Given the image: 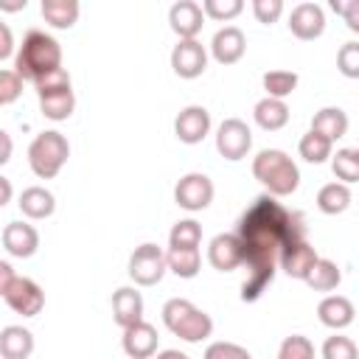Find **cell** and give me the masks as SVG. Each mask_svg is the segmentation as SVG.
<instances>
[{"label": "cell", "mask_w": 359, "mask_h": 359, "mask_svg": "<svg viewBox=\"0 0 359 359\" xmlns=\"http://www.w3.org/2000/svg\"><path fill=\"white\" fill-rule=\"evenodd\" d=\"M289 31L297 36V39H317V36H323V31H325V11H323V6H317V3H297L292 11H289Z\"/></svg>", "instance_id": "cell-13"}, {"label": "cell", "mask_w": 359, "mask_h": 359, "mask_svg": "<svg viewBox=\"0 0 359 359\" xmlns=\"http://www.w3.org/2000/svg\"><path fill=\"white\" fill-rule=\"evenodd\" d=\"M0 294H3L6 306H8L11 311L22 314V317H36V314L42 311V306H45V292H42V286H39L36 280L25 278V275H17L11 283H6V286L0 289Z\"/></svg>", "instance_id": "cell-7"}, {"label": "cell", "mask_w": 359, "mask_h": 359, "mask_svg": "<svg viewBox=\"0 0 359 359\" xmlns=\"http://www.w3.org/2000/svg\"><path fill=\"white\" fill-rule=\"evenodd\" d=\"M210 132V112L199 104H191L185 109H180V115L174 118V135L180 143H188V146H196L208 137Z\"/></svg>", "instance_id": "cell-12"}, {"label": "cell", "mask_w": 359, "mask_h": 359, "mask_svg": "<svg viewBox=\"0 0 359 359\" xmlns=\"http://www.w3.org/2000/svg\"><path fill=\"white\" fill-rule=\"evenodd\" d=\"M70 157V143L62 132H39L28 146V165L39 180H53Z\"/></svg>", "instance_id": "cell-5"}, {"label": "cell", "mask_w": 359, "mask_h": 359, "mask_svg": "<svg viewBox=\"0 0 359 359\" xmlns=\"http://www.w3.org/2000/svg\"><path fill=\"white\" fill-rule=\"evenodd\" d=\"M20 210H22V216H28V219H34V222H39V219H48L53 210H56V199H53V194L48 191V188H42V185H31V188H25L22 194H20Z\"/></svg>", "instance_id": "cell-21"}, {"label": "cell", "mask_w": 359, "mask_h": 359, "mask_svg": "<svg viewBox=\"0 0 359 359\" xmlns=\"http://www.w3.org/2000/svg\"><path fill=\"white\" fill-rule=\"evenodd\" d=\"M81 6L76 0H42V17L53 28H73Z\"/></svg>", "instance_id": "cell-28"}, {"label": "cell", "mask_w": 359, "mask_h": 359, "mask_svg": "<svg viewBox=\"0 0 359 359\" xmlns=\"http://www.w3.org/2000/svg\"><path fill=\"white\" fill-rule=\"evenodd\" d=\"M252 177L272 196H292L300 185V168L283 149H261L252 157Z\"/></svg>", "instance_id": "cell-3"}, {"label": "cell", "mask_w": 359, "mask_h": 359, "mask_svg": "<svg viewBox=\"0 0 359 359\" xmlns=\"http://www.w3.org/2000/svg\"><path fill=\"white\" fill-rule=\"evenodd\" d=\"M168 255V269L177 278H196L202 269V252L199 247H180V250H165Z\"/></svg>", "instance_id": "cell-26"}, {"label": "cell", "mask_w": 359, "mask_h": 359, "mask_svg": "<svg viewBox=\"0 0 359 359\" xmlns=\"http://www.w3.org/2000/svg\"><path fill=\"white\" fill-rule=\"evenodd\" d=\"M331 171L345 185L359 182V149H337V154H331Z\"/></svg>", "instance_id": "cell-31"}, {"label": "cell", "mask_w": 359, "mask_h": 359, "mask_svg": "<svg viewBox=\"0 0 359 359\" xmlns=\"http://www.w3.org/2000/svg\"><path fill=\"white\" fill-rule=\"evenodd\" d=\"M174 202L182 210H205L213 202V180L202 171H191L185 177H180V182L174 185Z\"/></svg>", "instance_id": "cell-9"}, {"label": "cell", "mask_w": 359, "mask_h": 359, "mask_svg": "<svg viewBox=\"0 0 359 359\" xmlns=\"http://www.w3.org/2000/svg\"><path fill=\"white\" fill-rule=\"evenodd\" d=\"M247 53V36L238 25H224L210 39V56L219 65H236Z\"/></svg>", "instance_id": "cell-16"}, {"label": "cell", "mask_w": 359, "mask_h": 359, "mask_svg": "<svg viewBox=\"0 0 359 359\" xmlns=\"http://www.w3.org/2000/svg\"><path fill=\"white\" fill-rule=\"evenodd\" d=\"M0 188H3V199H0V205H6V202L11 199V180H8V177H0Z\"/></svg>", "instance_id": "cell-47"}, {"label": "cell", "mask_w": 359, "mask_h": 359, "mask_svg": "<svg viewBox=\"0 0 359 359\" xmlns=\"http://www.w3.org/2000/svg\"><path fill=\"white\" fill-rule=\"evenodd\" d=\"M17 278V272H14V266L8 264V261H0V289L6 286V283H11Z\"/></svg>", "instance_id": "cell-44"}, {"label": "cell", "mask_w": 359, "mask_h": 359, "mask_svg": "<svg viewBox=\"0 0 359 359\" xmlns=\"http://www.w3.org/2000/svg\"><path fill=\"white\" fill-rule=\"evenodd\" d=\"M297 81H300V79H297L294 70H266L264 79H261L266 95H269V98H280V101L294 93Z\"/></svg>", "instance_id": "cell-32"}, {"label": "cell", "mask_w": 359, "mask_h": 359, "mask_svg": "<svg viewBox=\"0 0 359 359\" xmlns=\"http://www.w3.org/2000/svg\"><path fill=\"white\" fill-rule=\"evenodd\" d=\"M0 353L3 359H28L34 353V334L22 325H6L0 331Z\"/></svg>", "instance_id": "cell-22"}, {"label": "cell", "mask_w": 359, "mask_h": 359, "mask_svg": "<svg viewBox=\"0 0 359 359\" xmlns=\"http://www.w3.org/2000/svg\"><path fill=\"white\" fill-rule=\"evenodd\" d=\"M202 244V224L196 219H180L171 233H168V247L180 250V247H199Z\"/></svg>", "instance_id": "cell-33"}, {"label": "cell", "mask_w": 359, "mask_h": 359, "mask_svg": "<svg viewBox=\"0 0 359 359\" xmlns=\"http://www.w3.org/2000/svg\"><path fill=\"white\" fill-rule=\"evenodd\" d=\"M39 109L48 121H67L76 109V95L73 90H65V93H50V95H42L39 98Z\"/></svg>", "instance_id": "cell-30"}, {"label": "cell", "mask_w": 359, "mask_h": 359, "mask_svg": "<svg viewBox=\"0 0 359 359\" xmlns=\"http://www.w3.org/2000/svg\"><path fill=\"white\" fill-rule=\"evenodd\" d=\"M252 149V129L241 118H224L216 129V151L224 160H241Z\"/></svg>", "instance_id": "cell-8"}, {"label": "cell", "mask_w": 359, "mask_h": 359, "mask_svg": "<svg viewBox=\"0 0 359 359\" xmlns=\"http://www.w3.org/2000/svg\"><path fill=\"white\" fill-rule=\"evenodd\" d=\"M345 6H348V0H331V8H334L339 17L345 14Z\"/></svg>", "instance_id": "cell-48"}, {"label": "cell", "mask_w": 359, "mask_h": 359, "mask_svg": "<svg viewBox=\"0 0 359 359\" xmlns=\"http://www.w3.org/2000/svg\"><path fill=\"white\" fill-rule=\"evenodd\" d=\"M238 238L244 244L247 278L241 283V300L255 303L275 280L280 255L286 247L306 238V224L297 213L283 208L278 196L261 194L238 219Z\"/></svg>", "instance_id": "cell-1"}, {"label": "cell", "mask_w": 359, "mask_h": 359, "mask_svg": "<svg viewBox=\"0 0 359 359\" xmlns=\"http://www.w3.org/2000/svg\"><path fill=\"white\" fill-rule=\"evenodd\" d=\"M0 34H3V42H0V59H8L11 50H14V39H11V28L6 22H0Z\"/></svg>", "instance_id": "cell-43"}, {"label": "cell", "mask_w": 359, "mask_h": 359, "mask_svg": "<svg viewBox=\"0 0 359 359\" xmlns=\"http://www.w3.org/2000/svg\"><path fill=\"white\" fill-rule=\"evenodd\" d=\"M22 76L17 70H0V104L8 107L22 95Z\"/></svg>", "instance_id": "cell-39"}, {"label": "cell", "mask_w": 359, "mask_h": 359, "mask_svg": "<svg viewBox=\"0 0 359 359\" xmlns=\"http://www.w3.org/2000/svg\"><path fill=\"white\" fill-rule=\"evenodd\" d=\"M342 20H345V25H348L353 34H359V0H348Z\"/></svg>", "instance_id": "cell-42"}, {"label": "cell", "mask_w": 359, "mask_h": 359, "mask_svg": "<svg viewBox=\"0 0 359 359\" xmlns=\"http://www.w3.org/2000/svg\"><path fill=\"white\" fill-rule=\"evenodd\" d=\"M112 320L121 328H129L143 320V297L135 286H121L112 292Z\"/></svg>", "instance_id": "cell-19"}, {"label": "cell", "mask_w": 359, "mask_h": 359, "mask_svg": "<svg viewBox=\"0 0 359 359\" xmlns=\"http://www.w3.org/2000/svg\"><path fill=\"white\" fill-rule=\"evenodd\" d=\"M208 261L219 272H233L244 266V244L238 233H219L208 244Z\"/></svg>", "instance_id": "cell-11"}, {"label": "cell", "mask_w": 359, "mask_h": 359, "mask_svg": "<svg viewBox=\"0 0 359 359\" xmlns=\"http://www.w3.org/2000/svg\"><path fill=\"white\" fill-rule=\"evenodd\" d=\"M252 14L258 22L272 25L283 14V0H252Z\"/></svg>", "instance_id": "cell-41"}, {"label": "cell", "mask_w": 359, "mask_h": 359, "mask_svg": "<svg viewBox=\"0 0 359 359\" xmlns=\"http://www.w3.org/2000/svg\"><path fill=\"white\" fill-rule=\"evenodd\" d=\"M165 269H168V255H165L163 247H157L151 241L135 247V252L129 255V266H126L129 278L137 286H154V283H160L163 275H165Z\"/></svg>", "instance_id": "cell-6"}, {"label": "cell", "mask_w": 359, "mask_h": 359, "mask_svg": "<svg viewBox=\"0 0 359 359\" xmlns=\"http://www.w3.org/2000/svg\"><path fill=\"white\" fill-rule=\"evenodd\" d=\"M323 359H359V348L351 337H342V334H334L323 342Z\"/></svg>", "instance_id": "cell-34"}, {"label": "cell", "mask_w": 359, "mask_h": 359, "mask_svg": "<svg viewBox=\"0 0 359 359\" xmlns=\"http://www.w3.org/2000/svg\"><path fill=\"white\" fill-rule=\"evenodd\" d=\"M311 129L320 132V135H325L334 143V140L345 137V132H348V112L342 107H323V109L314 112Z\"/></svg>", "instance_id": "cell-24"}, {"label": "cell", "mask_w": 359, "mask_h": 359, "mask_svg": "<svg viewBox=\"0 0 359 359\" xmlns=\"http://www.w3.org/2000/svg\"><path fill=\"white\" fill-rule=\"evenodd\" d=\"M303 283L309 289H314V292H331V289H337L342 283V269L331 258H317V264L311 266V272H309V278Z\"/></svg>", "instance_id": "cell-27"}, {"label": "cell", "mask_w": 359, "mask_h": 359, "mask_svg": "<svg viewBox=\"0 0 359 359\" xmlns=\"http://www.w3.org/2000/svg\"><path fill=\"white\" fill-rule=\"evenodd\" d=\"M252 118H255V123H258L261 129L278 132V129H283V126L289 123V107H286V101H280V98L264 95V98L252 107Z\"/></svg>", "instance_id": "cell-23"}, {"label": "cell", "mask_w": 359, "mask_h": 359, "mask_svg": "<svg viewBox=\"0 0 359 359\" xmlns=\"http://www.w3.org/2000/svg\"><path fill=\"white\" fill-rule=\"evenodd\" d=\"M160 314H163L165 328H168L174 337L185 339V342H202V339H208V337L213 334V320H210V314L202 311L199 306H194V303L185 300V297H171V300H165Z\"/></svg>", "instance_id": "cell-4"}, {"label": "cell", "mask_w": 359, "mask_h": 359, "mask_svg": "<svg viewBox=\"0 0 359 359\" xmlns=\"http://www.w3.org/2000/svg\"><path fill=\"white\" fill-rule=\"evenodd\" d=\"M337 70L345 79H359V42H345L337 50Z\"/></svg>", "instance_id": "cell-37"}, {"label": "cell", "mask_w": 359, "mask_h": 359, "mask_svg": "<svg viewBox=\"0 0 359 359\" xmlns=\"http://www.w3.org/2000/svg\"><path fill=\"white\" fill-rule=\"evenodd\" d=\"M297 151H300V157H303L306 163H314V165H317V163H325V160L334 154V143H331L325 135L309 129V132L300 137Z\"/></svg>", "instance_id": "cell-29"}, {"label": "cell", "mask_w": 359, "mask_h": 359, "mask_svg": "<svg viewBox=\"0 0 359 359\" xmlns=\"http://www.w3.org/2000/svg\"><path fill=\"white\" fill-rule=\"evenodd\" d=\"M168 25L180 39H196L205 25V11L196 0H177L168 8Z\"/></svg>", "instance_id": "cell-15"}, {"label": "cell", "mask_w": 359, "mask_h": 359, "mask_svg": "<svg viewBox=\"0 0 359 359\" xmlns=\"http://www.w3.org/2000/svg\"><path fill=\"white\" fill-rule=\"evenodd\" d=\"M34 87H36V95H39V98H42V95H50V93L73 90V84H70V73H67L65 67H59V70L48 73V76H45V79H39Z\"/></svg>", "instance_id": "cell-40"}, {"label": "cell", "mask_w": 359, "mask_h": 359, "mask_svg": "<svg viewBox=\"0 0 359 359\" xmlns=\"http://www.w3.org/2000/svg\"><path fill=\"white\" fill-rule=\"evenodd\" d=\"M351 205V188L345 182H325L320 191H317V208L325 213V216H337V213H345Z\"/></svg>", "instance_id": "cell-25"}, {"label": "cell", "mask_w": 359, "mask_h": 359, "mask_svg": "<svg viewBox=\"0 0 359 359\" xmlns=\"http://www.w3.org/2000/svg\"><path fill=\"white\" fill-rule=\"evenodd\" d=\"M202 359H252V353L244 345H238V342L219 339V342H210L205 348V356Z\"/></svg>", "instance_id": "cell-38"}, {"label": "cell", "mask_w": 359, "mask_h": 359, "mask_svg": "<svg viewBox=\"0 0 359 359\" xmlns=\"http://www.w3.org/2000/svg\"><path fill=\"white\" fill-rule=\"evenodd\" d=\"M59 67H62V45L39 28L28 31L22 36V45H20L17 56H14V70L22 79L36 84L39 79H45L48 73H53Z\"/></svg>", "instance_id": "cell-2"}, {"label": "cell", "mask_w": 359, "mask_h": 359, "mask_svg": "<svg viewBox=\"0 0 359 359\" xmlns=\"http://www.w3.org/2000/svg\"><path fill=\"white\" fill-rule=\"evenodd\" d=\"M0 140H3V154H0V163H8V160H11V135H8V132H0Z\"/></svg>", "instance_id": "cell-45"}, {"label": "cell", "mask_w": 359, "mask_h": 359, "mask_svg": "<svg viewBox=\"0 0 359 359\" xmlns=\"http://www.w3.org/2000/svg\"><path fill=\"white\" fill-rule=\"evenodd\" d=\"M278 359H314V342L303 334H292L280 342Z\"/></svg>", "instance_id": "cell-35"}, {"label": "cell", "mask_w": 359, "mask_h": 359, "mask_svg": "<svg viewBox=\"0 0 359 359\" xmlns=\"http://www.w3.org/2000/svg\"><path fill=\"white\" fill-rule=\"evenodd\" d=\"M317 250L303 238V241H297V244H292V247H286L283 250V255H280V269L289 275V278H294V280H306L309 278V272H311V266L317 264Z\"/></svg>", "instance_id": "cell-20"}, {"label": "cell", "mask_w": 359, "mask_h": 359, "mask_svg": "<svg viewBox=\"0 0 359 359\" xmlns=\"http://www.w3.org/2000/svg\"><path fill=\"white\" fill-rule=\"evenodd\" d=\"M317 317L325 328H334V331H342L353 323L356 317V309L351 303V297L345 294H325L320 303H317Z\"/></svg>", "instance_id": "cell-18"}, {"label": "cell", "mask_w": 359, "mask_h": 359, "mask_svg": "<svg viewBox=\"0 0 359 359\" xmlns=\"http://www.w3.org/2000/svg\"><path fill=\"white\" fill-rule=\"evenodd\" d=\"M202 11L210 20L230 22L233 17H238L244 11V0H202Z\"/></svg>", "instance_id": "cell-36"}, {"label": "cell", "mask_w": 359, "mask_h": 359, "mask_svg": "<svg viewBox=\"0 0 359 359\" xmlns=\"http://www.w3.org/2000/svg\"><path fill=\"white\" fill-rule=\"evenodd\" d=\"M157 342H160L157 328L151 323H146V320L123 328V337H121L123 353L129 359H151V356H157Z\"/></svg>", "instance_id": "cell-14"}, {"label": "cell", "mask_w": 359, "mask_h": 359, "mask_svg": "<svg viewBox=\"0 0 359 359\" xmlns=\"http://www.w3.org/2000/svg\"><path fill=\"white\" fill-rule=\"evenodd\" d=\"M157 359H191V356L182 353V351H177V348H165V351L157 353Z\"/></svg>", "instance_id": "cell-46"}, {"label": "cell", "mask_w": 359, "mask_h": 359, "mask_svg": "<svg viewBox=\"0 0 359 359\" xmlns=\"http://www.w3.org/2000/svg\"><path fill=\"white\" fill-rule=\"evenodd\" d=\"M0 241H3V250L14 258H31L39 250V233L28 222H8L3 227Z\"/></svg>", "instance_id": "cell-17"}, {"label": "cell", "mask_w": 359, "mask_h": 359, "mask_svg": "<svg viewBox=\"0 0 359 359\" xmlns=\"http://www.w3.org/2000/svg\"><path fill=\"white\" fill-rule=\"evenodd\" d=\"M171 70L180 79H196L208 70V50L199 39H180L171 50Z\"/></svg>", "instance_id": "cell-10"}]
</instances>
